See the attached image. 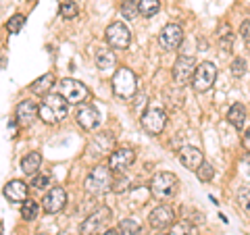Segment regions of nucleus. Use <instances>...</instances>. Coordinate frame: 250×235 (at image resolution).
Returning <instances> with one entry per match:
<instances>
[{
    "mask_svg": "<svg viewBox=\"0 0 250 235\" xmlns=\"http://www.w3.org/2000/svg\"><path fill=\"white\" fill-rule=\"evenodd\" d=\"M67 111H69V102L61 94H48L40 104V119L48 125H54L65 119Z\"/></svg>",
    "mask_w": 250,
    "mask_h": 235,
    "instance_id": "f257e3e1",
    "label": "nucleus"
},
{
    "mask_svg": "<svg viewBox=\"0 0 250 235\" xmlns=\"http://www.w3.org/2000/svg\"><path fill=\"white\" fill-rule=\"evenodd\" d=\"M113 169L111 167H96L92 169V173L85 177L83 187L88 194H104L106 190H113Z\"/></svg>",
    "mask_w": 250,
    "mask_h": 235,
    "instance_id": "f03ea898",
    "label": "nucleus"
},
{
    "mask_svg": "<svg viewBox=\"0 0 250 235\" xmlns=\"http://www.w3.org/2000/svg\"><path fill=\"white\" fill-rule=\"evenodd\" d=\"M179 190V181L173 173H156L150 181V194L156 200H171Z\"/></svg>",
    "mask_w": 250,
    "mask_h": 235,
    "instance_id": "7ed1b4c3",
    "label": "nucleus"
},
{
    "mask_svg": "<svg viewBox=\"0 0 250 235\" xmlns=\"http://www.w3.org/2000/svg\"><path fill=\"white\" fill-rule=\"evenodd\" d=\"M138 90V83H136V75L131 69L127 67H121L117 69V73L113 75V92L117 94L119 98H131Z\"/></svg>",
    "mask_w": 250,
    "mask_h": 235,
    "instance_id": "20e7f679",
    "label": "nucleus"
},
{
    "mask_svg": "<svg viewBox=\"0 0 250 235\" xmlns=\"http://www.w3.org/2000/svg\"><path fill=\"white\" fill-rule=\"evenodd\" d=\"M111 216H113V210L108 208V206L96 208V210H94V213L82 223L80 233H82V235H96V233H100V231H103L104 227L108 225Z\"/></svg>",
    "mask_w": 250,
    "mask_h": 235,
    "instance_id": "39448f33",
    "label": "nucleus"
},
{
    "mask_svg": "<svg viewBox=\"0 0 250 235\" xmlns=\"http://www.w3.org/2000/svg\"><path fill=\"white\" fill-rule=\"evenodd\" d=\"M57 94H61L69 104H82L83 100L90 96L88 88H85L82 81H77V79H61Z\"/></svg>",
    "mask_w": 250,
    "mask_h": 235,
    "instance_id": "423d86ee",
    "label": "nucleus"
},
{
    "mask_svg": "<svg viewBox=\"0 0 250 235\" xmlns=\"http://www.w3.org/2000/svg\"><path fill=\"white\" fill-rule=\"evenodd\" d=\"M217 79V67L213 65V62H200V65L196 67V73H194L192 77V88L196 92H208L210 88H213V83Z\"/></svg>",
    "mask_w": 250,
    "mask_h": 235,
    "instance_id": "0eeeda50",
    "label": "nucleus"
},
{
    "mask_svg": "<svg viewBox=\"0 0 250 235\" xmlns=\"http://www.w3.org/2000/svg\"><path fill=\"white\" fill-rule=\"evenodd\" d=\"M140 123H142V129L146 133H150V136H159V133H163V129H165V125H167V115H165L163 108L152 106L142 115Z\"/></svg>",
    "mask_w": 250,
    "mask_h": 235,
    "instance_id": "6e6552de",
    "label": "nucleus"
},
{
    "mask_svg": "<svg viewBox=\"0 0 250 235\" xmlns=\"http://www.w3.org/2000/svg\"><path fill=\"white\" fill-rule=\"evenodd\" d=\"M106 42L113 46V48H127L129 42H131V34L129 29L125 27V23L117 21V23H111V25L106 27Z\"/></svg>",
    "mask_w": 250,
    "mask_h": 235,
    "instance_id": "1a4fd4ad",
    "label": "nucleus"
},
{
    "mask_svg": "<svg viewBox=\"0 0 250 235\" xmlns=\"http://www.w3.org/2000/svg\"><path fill=\"white\" fill-rule=\"evenodd\" d=\"M159 42L165 50H177L184 42V31L177 23H169L161 29V36H159Z\"/></svg>",
    "mask_w": 250,
    "mask_h": 235,
    "instance_id": "9d476101",
    "label": "nucleus"
},
{
    "mask_svg": "<svg viewBox=\"0 0 250 235\" xmlns=\"http://www.w3.org/2000/svg\"><path fill=\"white\" fill-rule=\"evenodd\" d=\"M65 204H67V194L62 187H52L42 198V208H44V213H48V215L61 213V210L65 208Z\"/></svg>",
    "mask_w": 250,
    "mask_h": 235,
    "instance_id": "9b49d317",
    "label": "nucleus"
},
{
    "mask_svg": "<svg viewBox=\"0 0 250 235\" xmlns=\"http://www.w3.org/2000/svg\"><path fill=\"white\" fill-rule=\"evenodd\" d=\"M196 69H194V57H188V54H182L177 60H175V67H173V79L179 85H186L188 81L194 77Z\"/></svg>",
    "mask_w": 250,
    "mask_h": 235,
    "instance_id": "f8f14e48",
    "label": "nucleus"
},
{
    "mask_svg": "<svg viewBox=\"0 0 250 235\" xmlns=\"http://www.w3.org/2000/svg\"><path fill=\"white\" fill-rule=\"evenodd\" d=\"M136 160V152L129 150V148H119V150H115L111 154V158H108V167L117 173H123L125 169H129L131 164Z\"/></svg>",
    "mask_w": 250,
    "mask_h": 235,
    "instance_id": "ddd939ff",
    "label": "nucleus"
},
{
    "mask_svg": "<svg viewBox=\"0 0 250 235\" xmlns=\"http://www.w3.org/2000/svg\"><path fill=\"white\" fill-rule=\"evenodd\" d=\"M77 123H80L85 131L96 129L98 123H100V115L96 111V106L94 104H80V108H77Z\"/></svg>",
    "mask_w": 250,
    "mask_h": 235,
    "instance_id": "4468645a",
    "label": "nucleus"
},
{
    "mask_svg": "<svg viewBox=\"0 0 250 235\" xmlns=\"http://www.w3.org/2000/svg\"><path fill=\"white\" fill-rule=\"evenodd\" d=\"M173 218H175V215H173V210H171L169 206H159V208H154L150 213L148 223H150L152 229L163 231V229H167V227L173 223Z\"/></svg>",
    "mask_w": 250,
    "mask_h": 235,
    "instance_id": "2eb2a0df",
    "label": "nucleus"
},
{
    "mask_svg": "<svg viewBox=\"0 0 250 235\" xmlns=\"http://www.w3.org/2000/svg\"><path fill=\"white\" fill-rule=\"evenodd\" d=\"M27 185L25 181H19V179H13L4 185V198L13 202V204H21V202H27Z\"/></svg>",
    "mask_w": 250,
    "mask_h": 235,
    "instance_id": "dca6fc26",
    "label": "nucleus"
},
{
    "mask_svg": "<svg viewBox=\"0 0 250 235\" xmlns=\"http://www.w3.org/2000/svg\"><path fill=\"white\" fill-rule=\"evenodd\" d=\"M177 154H179L182 164L186 169H190V171H198L202 164H205V160H202V152L198 150V148H194V146H184Z\"/></svg>",
    "mask_w": 250,
    "mask_h": 235,
    "instance_id": "f3484780",
    "label": "nucleus"
},
{
    "mask_svg": "<svg viewBox=\"0 0 250 235\" xmlns=\"http://www.w3.org/2000/svg\"><path fill=\"white\" fill-rule=\"evenodd\" d=\"M40 115V106H36L31 100H23V102L17 106V121L19 125L23 127H27V125L34 123V119Z\"/></svg>",
    "mask_w": 250,
    "mask_h": 235,
    "instance_id": "a211bd4d",
    "label": "nucleus"
},
{
    "mask_svg": "<svg viewBox=\"0 0 250 235\" xmlns=\"http://www.w3.org/2000/svg\"><path fill=\"white\" fill-rule=\"evenodd\" d=\"M228 119L236 129L244 127V123H246V108H244V104H240V102L231 104L229 111H228Z\"/></svg>",
    "mask_w": 250,
    "mask_h": 235,
    "instance_id": "6ab92c4d",
    "label": "nucleus"
},
{
    "mask_svg": "<svg viewBox=\"0 0 250 235\" xmlns=\"http://www.w3.org/2000/svg\"><path fill=\"white\" fill-rule=\"evenodd\" d=\"M40 164H42V154L40 152H29L25 158L21 160V171L25 175H34L38 169H40Z\"/></svg>",
    "mask_w": 250,
    "mask_h": 235,
    "instance_id": "aec40b11",
    "label": "nucleus"
},
{
    "mask_svg": "<svg viewBox=\"0 0 250 235\" xmlns=\"http://www.w3.org/2000/svg\"><path fill=\"white\" fill-rule=\"evenodd\" d=\"M115 65H117V59L111 50L103 48V50L96 52V67L100 71H111V69H115Z\"/></svg>",
    "mask_w": 250,
    "mask_h": 235,
    "instance_id": "412c9836",
    "label": "nucleus"
},
{
    "mask_svg": "<svg viewBox=\"0 0 250 235\" xmlns=\"http://www.w3.org/2000/svg\"><path fill=\"white\" fill-rule=\"evenodd\" d=\"M54 85V75L52 73H46V75H42L40 79H36L34 83L29 85V90L34 92V94H38V96H44V94H48V90Z\"/></svg>",
    "mask_w": 250,
    "mask_h": 235,
    "instance_id": "4be33fe9",
    "label": "nucleus"
},
{
    "mask_svg": "<svg viewBox=\"0 0 250 235\" xmlns=\"http://www.w3.org/2000/svg\"><path fill=\"white\" fill-rule=\"evenodd\" d=\"M161 9V0H138V11L142 17H152Z\"/></svg>",
    "mask_w": 250,
    "mask_h": 235,
    "instance_id": "5701e85b",
    "label": "nucleus"
},
{
    "mask_svg": "<svg viewBox=\"0 0 250 235\" xmlns=\"http://www.w3.org/2000/svg\"><path fill=\"white\" fill-rule=\"evenodd\" d=\"M140 223L134 221V218H123L119 223V233L121 235H140Z\"/></svg>",
    "mask_w": 250,
    "mask_h": 235,
    "instance_id": "b1692460",
    "label": "nucleus"
},
{
    "mask_svg": "<svg viewBox=\"0 0 250 235\" xmlns=\"http://www.w3.org/2000/svg\"><path fill=\"white\" fill-rule=\"evenodd\" d=\"M21 216L25 218V221H34V218L38 216V204H36L34 200L23 202V206H21Z\"/></svg>",
    "mask_w": 250,
    "mask_h": 235,
    "instance_id": "393cba45",
    "label": "nucleus"
},
{
    "mask_svg": "<svg viewBox=\"0 0 250 235\" xmlns=\"http://www.w3.org/2000/svg\"><path fill=\"white\" fill-rule=\"evenodd\" d=\"M77 15V4L73 0H65V2L61 4V17L62 19H75Z\"/></svg>",
    "mask_w": 250,
    "mask_h": 235,
    "instance_id": "a878e982",
    "label": "nucleus"
},
{
    "mask_svg": "<svg viewBox=\"0 0 250 235\" xmlns=\"http://www.w3.org/2000/svg\"><path fill=\"white\" fill-rule=\"evenodd\" d=\"M23 23H25V17L23 15H13V17L9 19V23H6V29H9V34H19L21 27H23Z\"/></svg>",
    "mask_w": 250,
    "mask_h": 235,
    "instance_id": "bb28decb",
    "label": "nucleus"
},
{
    "mask_svg": "<svg viewBox=\"0 0 250 235\" xmlns=\"http://www.w3.org/2000/svg\"><path fill=\"white\" fill-rule=\"evenodd\" d=\"M196 175H198V179H200L202 183H207V181H210V179H213V175H215V169L210 167L208 162H205V164H202V167L196 171Z\"/></svg>",
    "mask_w": 250,
    "mask_h": 235,
    "instance_id": "cd10ccee",
    "label": "nucleus"
},
{
    "mask_svg": "<svg viewBox=\"0 0 250 235\" xmlns=\"http://www.w3.org/2000/svg\"><path fill=\"white\" fill-rule=\"evenodd\" d=\"M169 235H196V231H194V227L190 223H177Z\"/></svg>",
    "mask_w": 250,
    "mask_h": 235,
    "instance_id": "c85d7f7f",
    "label": "nucleus"
},
{
    "mask_svg": "<svg viewBox=\"0 0 250 235\" xmlns=\"http://www.w3.org/2000/svg\"><path fill=\"white\" fill-rule=\"evenodd\" d=\"M246 73V60L244 59H233V62H231V75L233 77H242Z\"/></svg>",
    "mask_w": 250,
    "mask_h": 235,
    "instance_id": "c756f323",
    "label": "nucleus"
},
{
    "mask_svg": "<svg viewBox=\"0 0 250 235\" xmlns=\"http://www.w3.org/2000/svg\"><path fill=\"white\" fill-rule=\"evenodd\" d=\"M238 202L242 204V208H244L246 213L250 215V187H244V190L238 194Z\"/></svg>",
    "mask_w": 250,
    "mask_h": 235,
    "instance_id": "7c9ffc66",
    "label": "nucleus"
},
{
    "mask_svg": "<svg viewBox=\"0 0 250 235\" xmlns=\"http://www.w3.org/2000/svg\"><path fill=\"white\" fill-rule=\"evenodd\" d=\"M121 13H123V17H125V19H134L140 11H138V4L134 6L131 2H125V4L121 6Z\"/></svg>",
    "mask_w": 250,
    "mask_h": 235,
    "instance_id": "2f4dec72",
    "label": "nucleus"
},
{
    "mask_svg": "<svg viewBox=\"0 0 250 235\" xmlns=\"http://www.w3.org/2000/svg\"><path fill=\"white\" fill-rule=\"evenodd\" d=\"M240 34H242V38L250 44V19H246L244 23H242V27H240Z\"/></svg>",
    "mask_w": 250,
    "mask_h": 235,
    "instance_id": "473e14b6",
    "label": "nucleus"
},
{
    "mask_svg": "<svg viewBox=\"0 0 250 235\" xmlns=\"http://www.w3.org/2000/svg\"><path fill=\"white\" fill-rule=\"evenodd\" d=\"M46 185H48V175H38L34 179V187H38V190H44Z\"/></svg>",
    "mask_w": 250,
    "mask_h": 235,
    "instance_id": "72a5a7b5",
    "label": "nucleus"
},
{
    "mask_svg": "<svg viewBox=\"0 0 250 235\" xmlns=\"http://www.w3.org/2000/svg\"><path fill=\"white\" fill-rule=\"evenodd\" d=\"M123 190H127V179L119 177V179H117V181L113 183V192L119 194V192H123Z\"/></svg>",
    "mask_w": 250,
    "mask_h": 235,
    "instance_id": "f704fd0d",
    "label": "nucleus"
},
{
    "mask_svg": "<svg viewBox=\"0 0 250 235\" xmlns=\"http://www.w3.org/2000/svg\"><path fill=\"white\" fill-rule=\"evenodd\" d=\"M242 146H244L246 152H250V127H248V131L244 133V137H242Z\"/></svg>",
    "mask_w": 250,
    "mask_h": 235,
    "instance_id": "c9c22d12",
    "label": "nucleus"
},
{
    "mask_svg": "<svg viewBox=\"0 0 250 235\" xmlns=\"http://www.w3.org/2000/svg\"><path fill=\"white\" fill-rule=\"evenodd\" d=\"M229 46H231V36L228 34L225 38H221V48L223 50H229Z\"/></svg>",
    "mask_w": 250,
    "mask_h": 235,
    "instance_id": "e433bc0d",
    "label": "nucleus"
},
{
    "mask_svg": "<svg viewBox=\"0 0 250 235\" xmlns=\"http://www.w3.org/2000/svg\"><path fill=\"white\" fill-rule=\"evenodd\" d=\"M103 235H121V233H119V229H106V231H103Z\"/></svg>",
    "mask_w": 250,
    "mask_h": 235,
    "instance_id": "4c0bfd02",
    "label": "nucleus"
},
{
    "mask_svg": "<svg viewBox=\"0 0 250 235\" xmlns=\"http://www.w3.org/2000/svg\"><path fill=\"white\" fill-rule=\"evenodd\" d=\"M123 2H131V0H123Z\"/></svg>",
    "mask_w": 250,
    "mask_h": 235,
    "instance_id": "58836bf2",
    "label": "nucleus"
},
{
    "mask_svg": "<svg viewBox=\"0 0 250 235\" xmlns=\"http://www.w3.org/2000/svg\"><path fill=\"white\" fill-rule=\"evenodd\" d=\"M40 235H44V233H40Z\"/></svg>",
    "mask_w": 250,
    "mask_h": 235,
    "instance_id": "ea45409f",
    "label": "nucleus"
}]
</instances>
